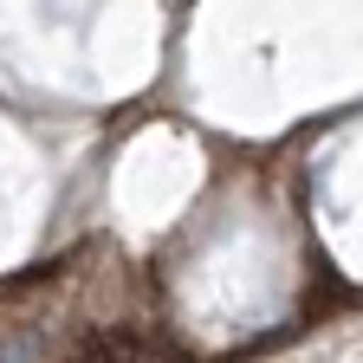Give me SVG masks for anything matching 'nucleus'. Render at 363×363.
<instances>
[{"instance_id":"1","label":"nucleus","mask_w":363,"mask_h":363,"mask_svg":"<svg viewBox=\"0 0 363 363\" xmlns=\"http://www.w3.org/2000/svg\"><path fill=\"white\" fill-rule=\"evenodd\" d=\"M0 363H39V331H13L0 344Z\"/></svg>"}]
</instances>
